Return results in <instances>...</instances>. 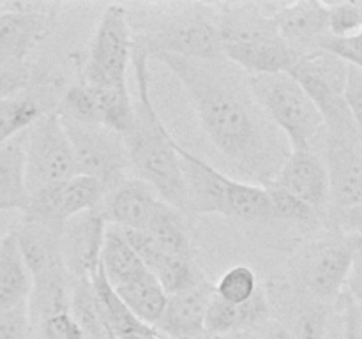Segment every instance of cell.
<instances>
[{
	"label": "cell",
	"instance_id": "1",
	"mask_svg": "<svg viewBox=\"0 0 362 339\" xmlns=\"http://www.w3.org/2000/svg\"><path fill=\"white\" fill-rule=\"evenodd\" d=\"M152 59L179 78L209 141L255 184L272 182L292 148L258 105L250 74L225 56L184 59L159 53Z\"/></svg>",
	"mask_w": 362,
	"mask_h": 339
},
{
	"label": "cell",
	"instance_id": "2",
	"mask_svg": "<svg viewBox=\"0 0 362 339\" xmlns=\"http://www.w3.org/2000/svg\"><path fill=\"white\" fill-rule=\"evenodd\" d=\"M148 60L151 56L147 53L133 46L131 64L136 78L138 99L134 101V124L129 133L124 134L131 170L136 179L151 184L163 200L189 218L182 161L177 154V140L152 102Z\"/></svg>",
	"mask_w": 362,
	"mask_h": 339
},
{
	"label": "cell",
	"instance_id": "3",
	"mask_svg": "<svg viewBox=\"0 0 362 339\" xmlns=\"http://www.w3.org/2000/svg\"><path fill=\"white\" fill-rule=\"evenodd\" d=\"M133 46L148 56L221 59L218 11L207 2L138 4L127 7Z\"/></svg>",
	"mask_w": 362,
	"mask_h": 339
},
{
	"label": "cell",
	"instance_id": "4",
	"mask_svg": "<svg viewBox=\"0 0 362 339\" xmlns=\"http://www.w3.org/2000/svg\"><path fill=\"white\" fill-rule=\"evenodd\" d=\"M362 233L325 230V235L304 240L296 247L286 265V285L297 292L332 304L343 295Z\"/></svg>",
	"mask_w": 362,
	"mask_h": 339
},
{
	"label": "cell",
	"instance_id": "5",
	"mask_svg": "<svg viewBox=\"0 0 362 339\" xmlns=\"http://www.w3.org/2000/svg\"><path fill=\"white\" fill-rule=\"evenodd\" d=\"M250 85L258 105L285 134L292 150L322 154L327 134L325 120L292 74H250Z\"/></svg>",
	"mask_w": 362,
	"mask_h": 339
},
{
	"label": "cell",
	"instance_id": "6",
	"mask_svg": "<svg viewBox=\"0 0 362 339\" xmlns=\"http://www.w3.org/2000/svg\"><path fill=\"white\" fill-rule=\"evenodd\" d=\"M131 56L133 32L127 6L110 4L99 18L78 69V78L95 87H127Z\"/></svg>",
	"mask_w": 362,
	"mask_h": 339
},
{
	"label": "cell",
	"instance_id": "7",
	"mask_svg": "<svg viewBox=\"0 0 362 339\" xmlns=\"http://www.w3.org/2000/svg\"><path fill=\"white\" fill-rule=\"evenodd\" d=\"M349 67L350 64L334 53L318 49L300 56L290 71L320 109L327 131H352L359 127L345 97Z\"/></svg>",
	"mask_w": 362,
	"mask_h": 339
},
{
	"label": "cell",
	"instance_id": "8",
	"mask_svg": "<svg viewBox=\"0 0 362 339\" xmlns=\"http://www.w3.org/2000/svg\"><path fill=\"white\" fill-rule=\"evenodd\" d=\"M25 168L28 194L78 175L73 145L57 112L25 131Z\"/></svg>",
	"mask_w": 362,
	"mask_h": 339
},
{
	"label": "cell",
	"instance_id": "9",
	"mask_svg": "<svg viewBox=\"0 0 362 339\" xmlns=\"http://www.w3.org/2000/svg\"><path fill=\"white\" fill-rule=\"evenodd\" d=\"M60 120L73 145L78 175L98 180L106 194L127 179L131 162L122 134L95 124L74 122L62 117Z\"/></svg>",
	"mask_w": 362,
	"mask_h": 339
},
{
	"label": "cell",
	"instance_id": "10",
	"mask_svg": "<svg viewBox=\"0 0 362 339\" xmlns=\"http://www.w3.org/2000/svg\"><path fill=\"white\" fill-rule=\"evenodd\" d=\"M59 2L13 0L0 6V67L28 64L30 53L53 32Z\"/></svg>",
	"mask_w": 362,
	"mask_h": 339
},
{
	"label": "cell",
	"instance_id": "11",
	"mask_svg": "<svg viewBox=\"0 0 362 339\" xmlns=\"http://www.w3.org/2000/svg\"><path fill=\"white\" fill-rule=\"evenodd\" d=\"M106 189L94 179L76 175L34 191L21 210V219L64 226L74 215L101 207Z\"/></svg>",
	"mask_w": 362,
	"mask_h": 339
},
{
	"label": "cell",
	"instance_id": "12",
	"mask_svg": "<svg viewBox=\"0 0 362 339\" xmlns=\"http://www.w3.org/2000/svg\"><path fill=\"white\" fill-rule=\"evenodd\" d=\"M322 155L331 184V212L361 207L362 131L359 127L352 131H327Z\"/></svg>",
	"mask_w": 362,
	"mask_h": 339
},
{
	"label": "cell",
	"instance_id": "13",
	"mask_svg": "<svg viewBox=\"0 0 362 339\" xmlns=\"http://www.w3.org/2000/svg\"><path fill=\"white\" fill-rule=\"evenodd\" d=\"M175 148L182 161L187 214H189L191 221L204 214H218L230 218V191H232L235 179L209 165L205 159L194 155L180 141H177Z\"/></svg>",
	"mask_w": 362,
	"mask_h": 339
},
{
	"label": "cell",
	"instance_id": "14",
	"mask_svg": "<svg viewBox=\"0 0 362 339\" xmlns=\"http://www.w3.org/2000/svg\"><path fill=\"white\" fill-rule=\"evenodd\" d=\"M108 221L99 208L81 212L64 225L60 249L71 281L92 279L101 261Z\"/></svg>",
	"mask_w": 362,
	"mask_h": 339
},
{
	"label": "cell",
	"instance_id": "15",
	"mask_svg": "<svg viewBox=\"0 0 362 339\" xmlns=\"http://www.w3.org/2000/svg\"><path fill=\"white\" fill-rule=\"evenodd\" d=\"M269 184L288 191L310 205L320 215L325 228L331 212V184L324 155L318 152L292 150L278 175Z\"/></svg>",
	"mask_w": 362,
	"mask_h": 339
},
{
	"label": "cell",
	"instance_id": "16",
	"mask_svg": "<svg viewBox=\"0 0 362 339\" xmlns=\"http://www.w3.org/2000/svg\"><path fill=\"white\" fill-rule=\"evenodd\" d=\"M122 232L134 251L140 254L145 267L156 275L168 295L193 288L198 282L207 279L198 267L194 254H182L166 249L147 232H138V230H122Z\"/></svg>",
	"mask_w": 362,
	"mask_h": 339
},
{
	"label": "cell",
	"instance_id": "17",
	"mask_svg": "<svg viewBox=\"0 0 362 339\" xmlns=\"http://www.w3.org/2000/svg\"><path fill=\"white\" fill-rule=\"evenodd\" d=\"M274 20L283 41L299 56L318 52L331 37L325 2H317V0L276 2Z\"/></svg>",
	"mask_w": 362,
	"mask_h": 339
},
{
	"label": "cell",
	"instance_id": "18",
	"mask_svg": "<svg viewBox=\"0 0 362 339\" xmlns=\"http://www.w3.org/2000/svg\"><path fill=\"white\" fill-rule=\"evenodd\" d=\"M62 230L64 226L28 219H21L20 225L14 228L18 246L32 275V285L49 279L69 278L60 249Z\"/></svg>",
	"mask_w": 362,
	"mask_h": 339
},
{
	"label": "cell",
	"instance_id": "19",
	"mask_svg": "<svg viewBox=\"0 0 362 339\" xmlns=\"http://www.w3.org/2000/svg\"><path fill=\"white\" fill-rule=\"evenodd\" d=\"M163 200L158 191L145 180L126 179L108 191L99 210L103 212L108 225L122 230H147Z\"/></svg>",
	"mask_w": 362,
	"mask_h": 339
},
{
	"label": "cell",
	"instance_id": "20",
	"mask_svg": "<svg viewBox=\"0 0 362 339\" xmlns=\"http://www.w3.org/2000/svg\"><path fill=\"white\" fill-rule=\"evenodd\" d=\"M214 299V282L204 279L197 286L168 295L165 313L156 331L170 339H200L205 335V316Z\"/></svg>",
	"mask_w": 362,
	"mask_h": 339
},
{
	"label": "cell",
	"instance_id": "21",
	"mask_svg": "<svg viewBox=\"0 0 362 339\" xmlns=\"http://www.w3.org/2000/svg\"><path fill=\"white\" fill-rule=\"evenodd\" d=\"M32 275L23 260L14 230L0 239V314L27 306Z\"/></svg>",
	"mask_w": 362,
	"mask_h": 339
},
{
	"label": "cell",
	"instance_id": "22",
	"mask_svg": "<svg viewBox=\"0 0 362 339\" xmlns=\"http://www.w3.org/2000/svg\"><path fill=\"white\" fill-rule=\"evenodd\" d=\"M99 265H101V270L105 272L112 288L115 290L129 285V282L136 281L141 275L151 272L145 267L140 254L134 251L129 240L126 239L122 228L113 225H108V228H106Z\"/></svg>",
	"mask_w": 362,
	"mask_h": 339
},
{
	"label": "cell",
	"instance_id": "23",
	"mask_svg": "<svg viewBox=\"0 0 362 339\" xmlns=\"http://www.w3.org/2000/svg\"><path fill=\"white\" fill-rule=\"evenodd\" d=\"M25 131L0 147V212L23 210L28 201Z\"/></svg>",
	"mask_w": 362,
	"mask_h": 339
},
{
	"label": "cell",
	"instance_id": "24",
	"mask_svg": "<svg viewBox=\"0 0 362 339\" xmlns=\"http://www.w3.org/2000/svg\"><path fill=\"white\" fill-rule=\"evenodd\" d=\"M115 292L122 299V302L133 311L134 316H138L151 327L158 325L159 318L163 316L166 304H168V293L165 292L161 282L156 279L152 272H147L129 285L120 286Z\"/></svg>",
	"mask_w": 362,
	"mask_h": 339
},
{
	"label": "cell",
	"instance_id": "25",
	"mask_svg": "<svg viewBox=\"0 0 362 339\" xmlns=\"http://www.w3.org/2000/svg\"><path fill=\"white\" fill-rule=\"evenodd\" d=\"M260 286L258 275L253 268L247 265H235V267H230L214 282V293L225 302L243 306L257 295Z\"/></svg>",
	"mask_w": 362,
	"mask_h": 339
},
{
	"label": "cell",
	"instance_id": "26",
	"mask_svg": "<svg viewBox=\"0 0 362 339\" xmlns=\"http://www.w3.org/2000/svg\"><path fill=\"white\" fill-rule=\"evenodd\" d=\"M267 189L269 196H271L272 203V212H274V221H286L293 222V225H322L320 215L313 210L308 203H304L303 200H299L297 196H293L288 191L281 189L278 186H264Z\"/></svg>",
	"mask_w": 362,
	"mask_h": 339
},
{
	"label": "cell",
	"instance_id": "27",
	"mask_svg": "<svg viewBox=\"0 0 362 339\" xmlns=\"http://www.w3.org/2000/svg\"><path fill=\"white\" fill-rule=\"evenodd\" d=\"M329 13V34L334 39H349L362 30L359 2H325Z\"/></svg>",
	"mask_w": 362,
	"mask_h": 339
},
{
	"label": "cell",
	"instance_id": "28",
	"mask_svg": "<svg viewBox=\"0 0 362 339\" xmlns=\"http://www.w3.org/2000/svg\"><path fill=\"white\" fill-rule=\"evenodd\" d=\"M42 71H37L30 64L14 67H0V99L13 97L28 90L37 81Z\"/></svg>",
	"mask_w": 362,
	"mask_h": 339
},
{
	"label": "cell",
	"instance_id": "29",
	"mask_svg": "<svg viewBox=\"0 0 362 339\" xmlns=\"http://www.w3.org/2000/svg\"><path fill=\"white\" fill-rule=\"evenodd\" d=\"M0 339H30L28 304L0 314Z\"/></svg>",
	"mask_w": 362,
	"mask_h": 339
},
{
	"label": "cell",
	"instance_id": "30",
	"mask_svg": "<svg viewBox=\"0 0 362 339\" xmlns=\"http://www.w3.org/2000/svg\"><path fill=\"white\" fill-rule=\"evenodd\" d=\"M346 105L352 112L354 120L362 131V69L356 66L349 67V80L345 90Z\"/></svg>",
	"mask_w": 362,
	"mask_h": 339
},
{
	"label": "cell",
	"instance_id": "31",
	"mask_svg": "<svg viewBox=\"0 0 362 339\" xmlns=\"http://www.w3.org/2000/svg\"><path fill=\"white\" fill-rule=\"evenodd\" d=\"M346 293L354 302L362 306V246L359 247L354 260L352 272H350L349 282H346Z\"/></svg>",
	"mask_w": 362,
	"mask_h": 339
},
{
	"label": "cell",
	"instance_id": "32",
	"mask_svg": "<svg viewBox=\"0 0 362 339\" xmlns=\"http://www.w3.org/2000/svg\"><path fill=\"white\" fill-rule=\"evenodd\" d=\"M260 339H296V335L281 323L274 325V327H269Z\"/></svg>",
	"mask_w": 362,
	"mask_h": 339
},
{
	"label": "cell",
	"instance_id": "33",
	"mask_svg": "<svg viewBox=\"0 0 362 339\" xmlns=\"http://www.w3.org/2000/svg\"><path fill=\"white\" fill-rule=\"evenodd\" d=\"M0 6H2V2H0Z\"/></svg>",
	"mask_w": 362,
	"mask_h": 339
}]
</instances>
